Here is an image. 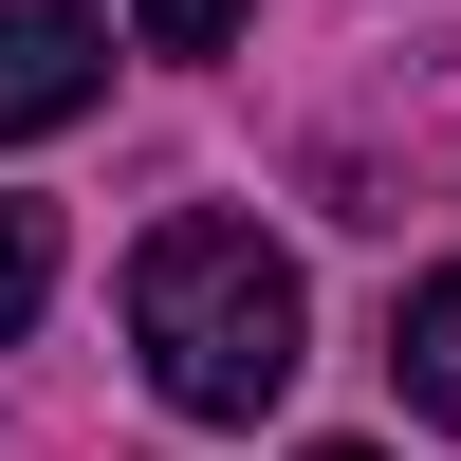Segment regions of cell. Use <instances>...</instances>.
Segmentation results:
<instances>
[{"label":"cell","mask_w":461,"mask_h":461,"mask_svg":"<svg viewBox=\"0 0 461 461\" xmlns=\"http://www.w3.org/2000/svg\"><path fill=\"white\" fill-rule=\"evenodd\" d=\"M295 258L258 240V221H148V258H130V351H148V388L185 406V425H258V406L295 388Z\"/></svg>","instance_id":"cell-1"},{"label":"cell","mask_w":461,"mask_h":461,"mask_svg":"<svg viewBox=\"0 0 461 461\" xmlns=\"http://www.w3.org/2000/svg\"><path fill=\"white\" fill-rule=\"evenodd\" d=\"M93 93H111V19H74V0H0V148L74 130Z\"/></svg>","instance_id":"cell-2"},{"label":"cell","mask_w":461,"mask_h":461,"mask_svg":"<svg viewBox=\"0 0 461 461\" xmlns=\"http://www.w3.org/2000/svg\"><path fill=\"white\" fill-rule=\"evenodd\" d=\"M388 369H406V406H425V425H461V258H443V277H406Z\"/></svg>","instance_id":"cell-3"},{"label":"cell","mask_w":461,"mask_h":461,"mask_svg":"<svg viewBox=\"0 0 461 461\" xmlns=\"http://www.w3.org/2000/svg\"><path fill=\"white\" fill-rule=\"evenodd\" d=\"M37 295H56V221L0 203V332H37Z\"/></svg>","instance_id":"cell-4"},{"label":"cell","mask_w":461,"mask_h":461,"mask_svg":"<svg viewBox=\"0 0 461 461\" xmlns=\"http://www.w3.org/2000/svg\"><path fill=\"white\" fill-rule=\"evenodd\" d=\"M148 19V56H221V37H240V0H130Z\"/></svg>","instance_id":"cell-5"},{"label":"cell","mask_w":461,"mask_h":461,"mask_svg":"<svg viewBox=\"0 0 461 461\" xmlns=\"http://www.w3.org/2000/svg\"><path fill=\"white\" fill-rule=\"evenodd\" d=\"M314 461H388V443H314Z\"/></svg>","instance_id":"cell-6"}]
</instances>
